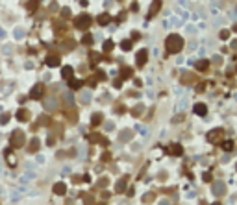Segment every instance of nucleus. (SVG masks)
Segmentation results:
<instances>
[{
    "label": "nucleus",
    "instance_id": "31",
    "mask_svg": "<svg viewBox=\"0 0 237 205\" xmlns=\"http://www.w3.org/2000/svg\"><path fill=\"white\" fill-rule=\"evenodd\" d=\"M82 41H83V44H91V43H93V37H91V33H85Z\"/></svg>",
    "mask_w": 237,
    "mask_h": 205
},
{
    "label": "nucleus",
    "instance_id": "43",
    "mask_svg": "<svg viewBox=\"0 0 237 205\" xmlns=\"http://www.w3.org/2000/svg\"><path fill=\"white\" fill-rule=\"evenodd\" d=\"M109 159V153H102V161H108Z\"/></svg>",
    "mask_w": 237,
    "mask_h": 205
},
{
    "label": "nucleus",
    "instance_id": "42",
    "mask_svg": "<svg viewBox=\"0 0 237 205\" xmlns=\"http://www.w3.org/2000/svg\"><path fill=\"white\" fill-rule=\"evenodd\" d=\"M130 9L135 13V11H139V6H137V4H132V8H130Z\"/></svg>",
    "mask_w": 237,
    "mask_h": 205
},
{
    "label": "nucleus",
    "instance_id": "29",
    "mask_svg": "<svg viewBox=\"0 0 237 205\" xmlns=\"http://www.w3.org/2000/svg\"><path fill=\"white\" fill-rule=\"evenodd\" d=\"M89 57H91V61H93V63H98V61H100V56H98L97 52H91V56H89Z\"/></svg>",
    "mask_w": 237,
    "mask_h": 205
},
{
    "label": "nucleus",
    "instance_id": "25",
    "mask_svg": "<svg viewBox=\"0 0 237 205\" xmlns=\"http://www.w3.org/2000/svg\"><path fill=\"white\" fill-rule=\"evenodd\" d=\"M102 48H104V52H111L113 50V41H106L102 44Z\"/></svg>",
    "mask_w": 237,
    "mask_h": 205
},
{
    "label": "nucleus",
    "instance_id": "19",
    "mask_svg": "<svg viewBox=\"0 0 237 205\" xmlns=\"http://www.w3.org/2000/svg\"><path fill=\"white\" fill-rule=\"evenodd\" d=\"M102 120H104V117L100 115V113H94L93 118H91V124L93 126H98V124H102Z\"/></svg>",
    "mask_w": 237,
    "mask_h": 205
},
{
    "label": "nucleus",
    "instance_id": "23",
    "mask_svg": "<svg viewBox=\"0 0 237 205\" xmlns=\"http://www.w3.org/2000/svg\"><path fill=\"white\" fill-rule=\"evenodd\" d=\"M100 139H102V135H98V133H91L89 135V142H100Z\"/></svg>",
    "mask_w": 237,
    "mask_h": 205
},
{
    "label": "nucleus",
    "instance_id": "45",
    "mask_svg": "<svg viewBox=\"0 0 237 205\" xmlns=\"http://www.w3.org/2000/svg\"><path fill=\"white\" fill-rule=\"evenodd\" d=\"M235 168H237V165H235Z\"/></svg>",
    "mask_w": 237,
    "mask_h": 205
},
{
    "label": "nucleus",
    "instance_id": "22",
    "mask_svg": "<svg viewBox=\"0 0 237 205\" xmlns=\"http://www.w3.org/2000/svg\"><path fill=\"white\" fill-rule=\"evenodd\" d=\"M37 150H39V139H32V141H30V146H28V152L34 153V152H37Z\"/></svg>",
    "mask_w": 237,
    "mask_h": 205
},
{
    "label": "nucleus",
    "instance_id": "13",
    "mask_svg": "<svg viewBox=\"0 0 237 205\" xmlns=\"http://www.w3.org/2000/svg\"><path fill=\"white\" fill-rule=\"evenodd\" d=\"M59 56H56V54H52V56H48V57H46V65H48V67H58L59 65Z\"/></svg>",
    "mask_w": 237,
    "mask_h": 205
},
{
    "label": "nucleus",
    "instance_id": "10",
    "mask_svg": "<svg viewBox=\"0 0 237 205\" xmlns=\"http://www.w3.org/2000/svg\"><path fill=\"white\" fill-rule=\"evenodd\" d=\"M193 111L196 113L198 117H204V115H207V105H206V104H195Z\"/></svg>",
    "mask_w": 237,
    "mask_h": 205
},
{
    "label": "nucleus",
    "instance_id": "39",
    "mask_svg": "<svg viewBox=\"0 0 237 205\" xmlns=\"http://www.w3.org/2000/svg\"><path fill=\"white\" fill-rule=\"evenodd\" d=\"M35 6H37V2H35V0H32V2L28 4V9H32V11H34V8H35Z\"/></svg>",
    "mask_w": 237,
    "mask_h": 205
},
{
    "label": "nucleus",
    "instance_id": "7",
    "mask_svg": "<svg viewBox=\"0 0 237 205\" xmlns=\"http://www.w3.org/2000/svg\"><path fill=\"white\" fill-rule=\"evenodd\" d=\"M161 9V0H152V4H150V11L147 15V19H152L154 15H157Z\"/></svg>",
    "mask_w": 237,
    "mask_h": 205
},
{
    "label": "nucleus",
    "instance_id": "35",
    "mask_svg": "<svg viewBox=\"0 0 237 205\" xmlns=\"http://www.w3.org/2000/svg\"><path fill=\"white\" fill-rule=\"evenodd\" d=\"M113 85H115L117 89H121V85H122V80H121V78H117V80L113 81Z\"/></svg>",
    "mask_w": 237,
    "mask_h": 205
},
{
    "label": "nucleus",
    "instance_id": "36",
    "mask_svg": "<svg viewBox=\"0 0 237 205\" xmlns=\"http://www.w3.org/2000/svg\"><path fill=\"white\" fill-rule=\"evenodd\" d=\"M97 80H106V72L98 70V72H97Z\"/></svg>",
    "mask_w": 237,
    "mask_h": 205
},
{
    "label": "nucleus",
    "instance_id": "1",
    "mask_svg": "<svg viewBox=\"0 0 237 205\" xmlns=\"http://www.w3.org/2000/svg\"><path fill=\"white\" fill-rule=\"evenodd\" d=\"M183 48V39L178 33H171L167 39H165V50L169 54H178Z\"/></svg>",
    "mask_w": 237,
    "mask_h": 205
},
{
    "label": "nucleus",
    "instance_id": "11",
    "mask_svg": "<svg viewBox=\"0 0 237 205\" xmlns=\"http://www.w3.org/2000/svg\"><path fill=\"white\" fill-rule=\"evenodd\" d=\"M97 22L100 26H108L109 22H111V17H109V13H102V15H98L97 17Z\"/></svg>",
    "mask_w": 237,
    "mask_h": 205
},
{
    "label": "nucleus",
    "instance_id": "44",
    "mask_svg": "<svg viewBox=\"0 0 237 205\" xmlns=\"http://www.w3.org/2000/svg\"><path fill=\"white\" fill-rule=\"evenodd\" d=\"M211 205H222V203H221V201H215V203H211Z\"/></svg>",
    "mask_w": 237,
    "mask_h": 205
},
{
    "label": "nucleus",
    "instance_id": "9",
    "mask_svg": "<svg viewBox=\"0 0 237 205\" xmlns=\"http://www.w3.org/2000/svg\"><path fill=\"white\" fill-rule=\"evenodd\" d=\"M52 190H54V194H58V196H63V194L67 192V185L63 183V181H59V183H56V185L52 187Z\"/></svg>",
    "mask_w": 237,
    "mask_h": 205
},
{
    "label": "nucleus",
    "instance_id": "17",
    "mask_svg": "<svg viewBox=\"0 0 237 205\" xmlns=\"http://www.w3.org/2000/svg\"><path fill=\"white\" fill-rule=\"evenodd\" d=\"M17 118H19L20 122H26V120L30 118V113H28L26 109H20V111L17 113Z\"/></svg>",
    "mask_w": 237,
    "mask_h": 205
},
{
    "label": "nucleus",
    "instance_id": "38",
    "mask_svg": "<svg viewBox=\"0 0 237 205\" xmlns=\"http://www.w3.org/2000/svg\"><path fill=\"white\" fill-rule=\"evenodd\" d=\"M202 177H204V181H211V174H209V172H204Z\"/></svg>",
    "mask_w": 237,
    "mask_h": 205
},
{
    "label": "nucleus",
    "instance_id": "34",
    "mask_svg": "<svg viewBox=\"0 0 237 205\" xmlns=\"http://www.w3.org/2000/svg\"><path fill=\"white\" fill-rule=\"evenodd\" d=\"M8 120H9V115H2L0 117V124H8Z\"/></svg>",
    "mask_w": 237,
    "mask_h": 205
},
{
    "label": "nucleus",
    "instance_id": "24",
    "mask_svg": "<svg viewBox=\"0 0 237 205\" xmlns=\"http://www.w3.org/2000/svg\"><path fill=\"white\" fill-rule=\"evenodd\" d=\"M121 48H122V50H126V52H128V50H132V39L122 41V43H121Z\"/></svg>",
    "mask_w": 237,
    "mask_h": 205
},
{
    "label": "nucleus",
    "instance_id": "4",
    "mask_svg": "<svg viewBox=\"0 0 237 205\" xmlns=\"http://www.w3.org/2000/svg\"><path fill=\"white\" fill-rule=\"evenodd\" d=\"M222 135H224V131H222V128H217V129H211L209 133H207V142H211V144H217L221 139H222Z\"/></svg>",
    "mask_w": 237,
    "mask_h": 205
},
{
    "label": "nucleus",
    "instance_id": "12",
    "mask_svg": "<svg viewBox=\"0 0 237 205\" xmlns=\"http://www.w3.org/2000/svg\"><path fill=\"white\" fill-rule=\"evenodd\" d=\"M195 67H196V70L206 72L207 68H209V61H207V59H200V61H196V63H195Z\"/></svg>",
    "mask_w": 237,
    "mask_h": 205
},
{
    "label": "nucleus",
    "instance_id": "41",
    "mask_svg": "<svg viewBox=\"0 0 237 205\" xmlns=\"http://www.w3.org/2000/svg\"><path fill=\"white\" fill-rule=\"evenodd\" d=\"M124 19H126V13H121V15L117 17V22H118V20H124Z\"/></svg>",
    "mask_w": 237,
    "mask_h": 205
},
{
    "label": "nucleus",
    "instance_id": "33",
    "mask_svg": "<svg viewBox=\"0 0 237 205\" xmlns=\"http://www.w3.org/2000/svg\"><path fill=\"white\" fill-rule=\"evenodd\" d=\"M98 187H108V177H102L98 181Z\"/></svg>",
    "mask_w": 237,
    "mask_h": 205
},
{
    "label": "nucleus",
    "instance_id": "18",
    "mask_svg": "<svg viewBox=\"0 0 237 205\" xmlns=\"http://www.w3.org/2000/svg\"><path fill=\"white\" fill-rule=\"evenodd\" d=\"M169 152H171L172 155H178V157H180V155L183 153V148H182L180 144H172V146L169 148Z\"/></svg>",
    "mask_w": 237,
    "mask_h": 205
},
{
    "label": "nucleus",
    "instance_id": "40",
    "mask_svg": "<svg viewBox=\"0 0 237 205\" xmlns=\"http://www.w3.org/2000/svg\"><path fill=\"white\" fill-rule=\"evenodd\" d=\"M139 39V32H132V41H137Z\"/></svg>",
    "mask_w": 237,
    "mask_h": 205
},
{
    "label": "nucleus",
    "instance_id": "37",
    "mask_svg": "<svg viewBox=\"0 0 237 205\" xmlns=\"http://www.w3.org/2000/svg\"><path fill=\"white\" fill-rule=\"evenodd\" d=\"M39 122H41V124H48V122H50V118H48V117H41V118H39Z\"/></svg>",
    "mask_w": 237,
    "mask_h": 205
},
{
    "label": "nucleus",
    "instance_id": "6",
    "mask_svg": "<svg viewBox=\"0 0 237 205\" xmlns=\"http://www.w3.org/2000/svg\"><path fill=\"white\" fill-rule=\"evenodd\" d=\"M211 190H213V194H215V196H222V194L226 192V185L222 183V181H213Z\"/></svg>",
    "mask_w": 237,
    "mask_h": 205
},
{
    "label": "nucleus",
    "instance_id": "30",
    "mask_svg": "<svg viewBox=\"0 0 237 205\" xmlns=\"http://www.w3.org/2000/svg\"><path fill=\"white\" fill-rule=\"evenodd\" d=\"M219 37H221L222 41H226V39L230 37V32H228V30H221V33H219Z\"/></svg>",
    "mask_w": 237,
    "mask_h": 205
},
{
    "label": "nucleus",
    "instance_id": "27",
    "mask_svg": "<svg viewBox=\"0 0 237 205\" xmlns=\"http://www.w3.org/2000/svg\"><path fill=\"white\" fill-rule=\"evenodd\" d=\"M121 76L122 78H132V68H128V67H124L122 70H121Z\"/></svg>",
    "mask_w": 237,
    "mask_h": 205
},
{
    "label": "nucleus",
    "instance_id": "16",
    "mask_svg": "<svg viewBox=\"0 0 237 205\" xmlns=\"http://www.w3.org/2000/svg\"><path fill=\"white\" fill-rule=\"evenodd\" d=\"M126 181H128L126 177H122L121 181H117V185H115V190H117V192H124V190H126Z\"/></svg>",
    "mask_w": 237,
    "mask_h": 205
},
{
    "label": "nucleus",
    "instance_id": "20",
    "mask_svg": "<svg viewBox=\"0 0 237 205\" xmlns=\"http://www.w3.org/2000/svg\"><path fill=\"white\" fill-rule=\"evenodd\" d=\"M143 111H145V105H143V104H137V105L132 109V115H133V117H141V113H143Z\"/></svg>",
    "mask_w": 237,
    "mask_h": 205
},
{
    "label": "nucleus",
    "instance_id": "5",
    "mask_svg": "<svg viewBox=\"0 0 237 205\" xmlns=\"http://www.w3.org/2000/svg\"><path fill=\"white\" fill-rule=\"evenodd\" d=\"M147 59H148V50H147V48H141V50L135 54V63H137L139 67H143V65L147 63Z\"/></svg>",
    "mask_w": 237,
    "mask_h": 205
},
{
    "label": "nucleus",
    "instance_id": "3",
    "mask_svg": "<svg viewBox=\"0 0 237 205\" xmlns=\"http://www.w3.org/2000/svg\"><path fill=\"white\" fill-rule=\"evenodd\" d=\"M9 142H11V148H22V144H24V133H22L20 129H15L11 133Z\"/></svg>",
    "mask_w": 237,
    "mask_h": 205
},
{
    "label": "nucleus",
    "instance_id": "8",
    "mask_svg": "<svg viewBox=\"0 0 237 205\" xmlns=\"http://www.w3.org/2000/svg\"><path fill=\"white\" fill-rule=\"evenodd\" d=\"M43 93H44V87L39 83V85H35V87L32 89V93H30V98L37 100V98H41V96H43Z\"/></svg>",
    "mask_w": 237,
    "mask_h": 205
},
{
    "label": "nucleus",
    "instance_id": "32",
    "mask_svg": "<svg viewBox=\"0 0 237 205\" xmlns=\"http://www.w3.org/2000/svg\"><path fill=\"white\" fill-rule=\"evenodd\" d=\"M89 100H91V94H89V93H83V94H82V102H83V104H87Z\"/></svg>",
    "mask_w": 237,
    "mask_h": 205
},
{
    "label": "nucleus",
    "instance_id": "26",
    "mask_svg": "<svg viewBox=\"0 0 237 205\" xmlns=\"http://www.w3.org/2000/svg\"><path fill=\"white\" fill-rule=\"evenodd\" d=\"M222 150L232 152V150H233V142H232V141H224V142H222Z\"/></svg>",
    "mask_w": 237,
    "mask_h": 205
},
{
    "label": "nucleus",
    "instance_id": "15",
    "mask_svg": "<svg viewBox=\"0 0 237 205\" xmlns=\"http://www.w3.org/2000/svg\"><path fill=\"white\" fill-rule=\"evenodd\" d=\"M73 74H74L73 67H63V70H61V76H63L65 80H70V78H73Z\"/></svg>",
    "mask_w": 237,
    "mask_h": 205
},
{
    "label": "nucleus",
    "instance_id": "21",
    "mask_svg": "<svg viewBox=\"0 0 237 205\" xmlns=\"http://www.w3.org/2000/svg\"><path fill=\"white\" fill-rule=\"evenodd\" d=\"M82 85H83V81H80V80H74V78L69 80V87H70V89H80Z\"/></svg>",
    "mask_w": 237,
    "mask_h": 205
},
{
    "label": "nucleus",
    "instance_id": "28",
    "mask_svg": "<svg viewBox=\"0 0 237 205\" xmlns=\"http://www.w3.org/2000/svg\"><path fill=\"white\" fill-rule=\"evenodd\" d=\"M143 201H145V203H150V201H154V194H152V192H147V194L143 196Z\"/></svg>",
    "mask_w": 237,
    "mask_h": 205
},
{
    "label": "nucleus",
    "instance_id": "2",
    "mask_svg": "<svg viewBox=\"0 0 237 205\" xmlns=\"http://www.w3.org/2000/svg\"><path fill=\"white\" fill-rule=\"evenodd\" d=\"M91 22H93V19H91L87 13H82V15H78V17L74 19V24H76L78 30H87V28L91 26Z\"/></svg>",
    "mask_w": 237,
    "mask_h": 205
},
{
    "label": "nucleus",
    "instance_id": "14",
    "mask_svg": "<svg viewBox=\"0 0 237 205\" xmlns=\"http://www.w3.org/2000/svg\"><path fill=\"white\" fill-rule=\"evenodd\" d=\"M118 137H121L122 142H128L132 137H133V131H132V129H124V131H121V135H118Z\"/></svg>",
    "mask_w": 237,
    "mask_h": 205
}]
</instances>
